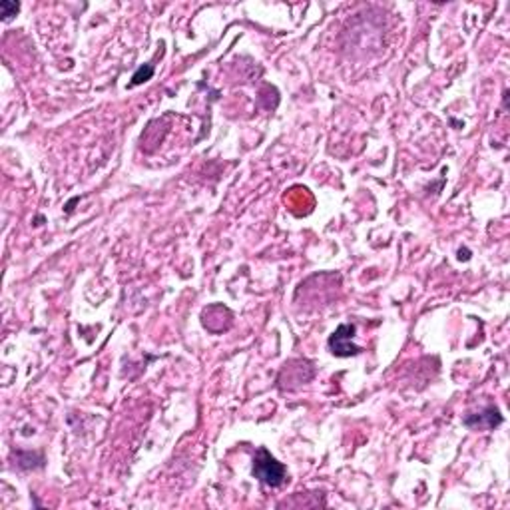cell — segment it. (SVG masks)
<instances>
[{
	"label": "cell",
	"instance_id": "obj_3",
	"mask_svg": "<svg viewBox=\"0 0 510 510\" xmlns=\"http://www.w3.org/2000/svg\"><path fill=\"white\" fill-rule=\"evenodd\" d=\"M502 423V415L498 411L497 406H486L484 411L481 413H474V415H469L465 419V425L471 427V429H495Z\"/></svg>",
	"mask_w": 510,
	"mask_h": 510
},
{
	"label": "cell",
	"instance_id": "obj_5",
	"mask_svg": "<svg viewBox=\"0 0 510 510\" xmlns=\"http://www.w3.org/2000/svg\"><path fill=\"white\" fill-rule=\"evenodd\" d=\"M20 4L18 2H10V0H2L0 2V10H2V18H13L18 13Z\"/></svg>",
	"mask_w": 510,
	"mask_h": 510
},
{
	"label": "cell",
	"instance_id": "obj_1",
	"mask_svg": "<svg viewBox=\"0 0 510 510\" xmlns=\"http://www.w3.org/2000/svg\"><path fill=\"white\" fill-rule=\"evenodd\" d=\"M253 476L267 486H279L285 481V467L277 462L265 448H260L253 458Z\"/></svg>",
	"mask_w": 510,
	"mask_h": 510
},
{
	"label": "cell",
	"instance_id": "obj_2",
	"mask_svg": "<svg viewBox=\"0 0 510 510\" xmlns=\"http://www.w3.org/2000/svg\"><path fill=\"white\" fill-rule=\"evenodd\" d=\"M355 337V325H339L337 331L329 337V349L337 357H351L361 353V347L351 343Z\"/></svg>",
	"mask_w": 510,
	"mask_h": 510
},
{
	"label": "cell",
	"instance_id": "obj_4",
	"mask_svg": "<svg viewBox=\"0 0 510 510\" xmlns=\"http://www.w3.org/2000/svg\"><path fill=\"white\" fill-rule=\"evenodd\" d=\"M154 76V68L150 64H146L142 66V68H138V72L132 76V84L134 86H138V84H142V82H146V80H150Z\"/></svg>",
	"mask_w": 510,
	"mask_h": 510
}]
</instances>
